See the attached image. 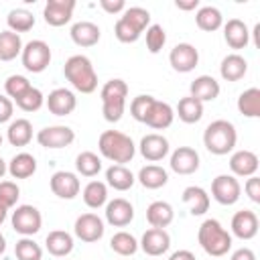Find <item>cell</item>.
Segmentation results:
<instances>
[{"label":"cell","mask_w":260,"mask_h":260,"mask_svg":"<svg viewBox=\"0 0 260 260\" xmlns=\"http://www.w3.org/2000/svg\"><path fill=\"white\" fill-rule=\"evenodd\" d=\"M12 230L22 238L35 236L43 225V215L35 205H18L12 211Z\"/></svg>","instance_id":"obj_7"},{"label":"cell","mask_w":260,"mask_h":260,"mask_svg":"<svg viewBox=\"0 0 260 260\" xmlns=\"http://www.w3.org/2000/svg\"><path fill=\"white\" fill-rule=\"evenodd\" d=\"M75 169L81 177H95L102 171V158L91 150H83L75 158Z\"/></svg>","instance_id":"obj_39"},{"label":"cell","mask_w":260,"mask_h":260,"mask_svg":"<svg viewBox=\"0 0 260 260\" xmlns=\"http://www.w3.org/2000/svg\"><path fill=\"white\" fill-rule=\"evenodd\" d=\"M175 6H177L179 10H195V8H199V0H189V2L177 0V2H175Z\"/></svg>","instance_id":"obj_54"},{"label":"cell","mask_w":260,"mask_h":260,"mask_svg":"<svg viewBox=\"0 0 260 260\" xmlns=\"http://www.w3.org/2000/svg\"><path fill=\"white\" fill-rule=\"evenodd\" d=\"M169 260H197V258H195V254L189 252V250H177V252L171 254Z\"/></svg>","instance_id":"obj_53"},{"label":"cell","mask_w":260,"mask_h":260,"mask_svg":"<svg viewBox=\"0 0 260 260\" xmlns=\"http://www.w3.org/2000/svg\"><path fill=\"white\" fill-rule=\"evenodd\" d=\"M18 197H20V189L14 181H0V205L10 209L16 205Z\"/></svg>","instance_id":"obj_47"},{"label":"cell","mask_w":260,"mask_h":260,"mask_svg":"<svg viewBox=\"0 0 260 260\" xmlns=\"http://www.w3.org/2000/svg\"><path fill=\"white\" fill-rule=\"evenodd\" d=\"M169 165L177 175H193L199 169V152L191 146H179L173 150Z\"/></svg>","instance_id":"obj_16"},{"label":"cell","mask_w":260,"mask_h":260,"mask_svg":"<svg viewBox=\"0 0 260 260\" xmlns=\"http://www.w3.org/2000/svg\"><path fill=\"white\" fill-rule=\"evenodd\" d=\"M138 183L144 187V189H160L167 185L169 181V173L158 167V165H146L138 171Z\"/></svg>","instance_id":"obj_31"},{"label":"cell","mask_w":260,"mask_h":260,"mask_svg":"<svg viewBox=\"0 0 260 260\" xmlns=\"http://www.w3.org/2000/svg\"><path fill=\"white\" fill-rule=\"evenodd\" d=\"M0 146H2V134H0Z\"/></svg>","instance_id":"obj_58"},{"label":"cell","mask_w":260,"mask_h":260,"mask_svg":"<svg viewBox=\"0 0 260 260\" xmlns=\"http://www.w3.org/2000/svg\"><path fill=\"white\" fill-rule=\"evenodd\" d=\"M258 167V156L252 150H236L230 156V171L234 177H252L256 175Z\"/></svg>","instance_id":"obj_21"},{"label":"cell","mask_w":260,"mask_h":260,"mask_svg":"<svg viewBox=\"0 0 260 260\" xmlns=\"http://www.w3.org/2000/svg\"><path fill=\"white\" fill-rule=\"evenodd\" d=\"M248 71V61L238 55V53H232V55H225L221 59V65H219V75L221 79L225 81H240Z\"/></svg>","instance_id":"obj_26"},{"label":"cell","mask_w":260,"mask_h":260,"mask_svg":"<svg viewBox=\"0 0 260 260\" xmlns=\"http://www.w3.org/2000/svg\"><path fill=\"white\" fill-rule=\"evenodd\" d=\"M73 232L75 236L81 240V242H98L106 228H104V219L98 215V213H81L77 219H75V225H73Z\"/></svg>","instance_id":"obj_10"},{"label":"cell","mask_w":260,"mask_h":260,"mask_svg":"<svg viewBox=\"0 0 260 260\" xmlns=\"http://www.w3.org/2000/svg\"><path fill=\"white\" fill-rule=\"evenodd\" d=\"M134 181H136V177L124 165H112L106 171V185H110L116 191H128L134 185Z\"/></svg>","instance_id":"obj_32"},{"label":"cell","mask_w":260,"mask_h":260,"mask_svg":"<svg viewBox=\"0 0 260 260\" xmlns=\"http://www.w3.org/2000/svg\"><path fill=\"white\" fill-rule=\"evenodd\" d=\"M197 240L201 244V248L213 256V258H219V256H225L230 250H232V234L213 217L205 219L201 225H199V232H197Z\"/></svg>","instance_id":"obj_3"},{"label":"cell","mask_w":260,"mask_h":260,"mask_svg":"<svg viewBox=\"0 0 260 260\" xmlns=\"http://www.w3.org/2000/svg\"><path fill=\"white\" fill-rule=\"evenodd\" d=\"M165 43H167V32H165V28H162L160 24H150V26L146 28V49H148V53L156 55V53L165 47Z\"/></svg>","instance_id":"obj_44"},{"label":"cell","mask_w":260,"mask_h":260,"mask_svg":"<svg viewBox=\"0 0 260 260\" xmlns=\"http://www.w3.org/2000/svg\"><path fill=\"white\" fill-rule=\"evenodd\" d=\"M20 59H22V67L26 71H30V73H43L49 67V63H51V47L45 41H41V39L28 41L22 47Z\"/></svg>","instance_id":"obj_6"},{"label":"cell","mask_w":260,"mask_h":260,"mask_svg":"<svg viewBox=\"0 0 260 260\" xmlns=\"http://www.w3.org/2000/svg\"><path fill=\"white\" fill-rule=\"evenodd\" d=\"M114 35H116V39L120 41V43H136L138 39H140V30L138 28H134L130 22H126L122 16L116 20V24H114Z\"/></svg>","instance_id":"obj_46"},{"label":"cell","mask_w":260,"mask_h":260,"mask_svg":"<svg viewBox=\"0 0 260 260\" xmlns=\"http://www.w3.org/2000/svg\"><path fill=\"white\" fill-rule=\"evenodd\" d=\"M138 248H142V252L148 254V256H162L171 248V236H169L167 230L150 228L142 234V240L138 242Z\"/></svg>","instance_id":"obj_14"},{"label":"cell","mask_w":260,"mask_h":260,"mask_svg":"<svg viewBox=\"0 0 260 260\" xmlns=\"http://www.w3.org/2000/svg\"><path fill=\"white\" fill-rule=\"evenodd\" d=\"M30 81L24 77V75H10L6 81H4V89H6V95L14 102L18 100L26 89H30Z\"/></svg>","instance_id":"obj_45"},{"label":"cell","mask_w":260,"mask_h":260,"mask_svg":"<svg viewBox=\"0 0 260 260\" xmlns=\"http://www.w3.org/2000/svg\"><path fill=\"white\" fill-rule=\"evenodd\" d=\"M238 112L246 118H258L260 116V89L248 87L238 98Z\"/></svg>","instance_id":"obj_36"},{"label":"cell","mask_w":260,"mask_h":260,"mask_svg":"<svg viewBox=\"0 0 260 260\" xmlns=\"http://www.w3.org/2000/svg\"><path fill=\"white\" fill-rule=\"evenodd\" d=\"M14 104H16L22 112H37V110L43 108V104H45V95H43L41 89L30 87V89H26L18 100H14Z\"/></svg>","instance_id":"obj_43"},{"label":"cell","mask_w":260,"mask_h":260,"mask_svg":"<svg viewBox=\"0 0 260 260\" xmlns=\"http://www.w3.org/2000/svg\"><path fill=\"white\" fill-rule=\"evenodd\" d=\"M195 22H197V26L201 30L213 32L223 24V16L215 6H201L197 10V14H195Z\"/></svg>","instance_id":"obj_38"},{"label":"cell","mask_w":260,"mask_h":260,"mask_svg":"<svg viewBox=\"0 0 260 260\" xmlns=\"http://www.w3.org/2000/svg\"><path fill=\"white\" fill-rule=\"evenodd\" d=\"M223 39L228 43L230 49H246L248 43H250V30L246 26L244 20L240 18H230L225 24H223Z\"/></svg>","instance_id":"obj_22"},{"label":"cell","mask_w":260,"mask_h":260,"mask_svg":"<svg viewBox=\"0 0 260 260\" xmlns=\"http://www.w3.org/2000/svg\"><path fill=\"white\" fill-rule=\"evenodd\" d=\"M169 63L179 73H189L199 63V51L191 43H179L169 53Z\"/></svg>","instance_id":"obj_9"},{"label":"cell","mask_w":260,"mask_h":260,"mask_svg":"<svg viewBox=\"0 0 260 260\" xmlns=\"http://www.w3.org/2000/svg\"><path fill=\"white\" fill-rule=\"evenodd\" d=\"M45 246L51 256L55 258H65L73 250V236L65 230H53L45 238Z\"/></svg>","instance_id":"obj_25"},{"label":"cell","mask_w":260,"mask_h":260,"mask_svg":"<svg viewBox=\"0 0 260 260\" xmlns=\"http://www.w3.org/2000/svg\"><path fill=\"white\" fill-rule=\"evenodd\" d=\"M242 195V185L234 175H217L211 181V197L219 205H234Z\"/></svg>","instance_id":"obj_8"},{"label":"cell","mask_w":260,"mask_h":260,"mask_svg":"<svg viewBox=\"0 0 260 260\" xmlns=\"http://www.w3.org/2000/svg\"><path fill=\"white\" fill-rule=\"evenodd\" d=\"M75 140V132L69 126H47L37 132V142L45 148H65Z\"/></svg>","instance_id":"obj_11"},{"label":"cell","mask_w":260,"mask_h":260,"mask_svg":"<svg viewBox=\"0 0 260 260\" xmlns=\"http://www.w3.org/2000/svg\"><path fill=\"white\" fill-rule=\"evenodd\" d=\"M71 35V41L77 45V47H93L100 37H102V30L95 22H89V20H81V22H75L69 30Z\"/></svg>","instance_id":"obj_24"},{"label":"cell","mask_w":260,"mask_h":260,"mask_svg":"<svg viewBox=\"0 0 260 260\" xmlns=\"http://www.w3.org/2000/svg\"><path fill=\"white\" fill-rule=\"evenodd\" d=\"M183 203L189 205V213L191 215H203L209 209V195L203 187H185L183 189Z\"/></svg>","instance_id":"obj_28"},{"label":"cell","mask_w":260,"mask_h":260,"mask_svg":"<svg viewBox=\"0 0 260 260\" xmlns=\"http://www.w3.org/2000/svg\"><path fill=\"white\" fill-rule=\"evenodd\" d=\"M6 171H8V167H6V162L2 160V156H0V179L6 175Z\"/></svg>","instance_id":"obj_56"},{"label":"cell","mask_w":260,"mask_h":260,"mask_svg":"<svg viewBox=\"0 0 260 260\" xmlns=\"http://www.w3.org/2000/svg\"><path fill=\"white\" fill-rule=\"evenodd\" d=\"M63 75L81 93H93L98 87V73L85 55H71L63 65Z\"/></svg>","instance_id":"obj_2"},{"label":"cell","mask_w":260,"mask_h":260,"mask_svg":"<svg viewBox=\"0 0 260 260\" xmlns=\"http://www.w3.org/2000/svg\"><path fill=\"white\" fill-rule=\"evenodd\" d=\"M8 173L12 179H28L37 173V158L30 152H18L8 162Z\"/></svg>","instance_id":"obj_29"},{"label":"cell","mask_w":260,"mask_h":260,"mask_svg":"<svg viewBox=\"0 0 260 260\" xmlns=\"http://www.w3.org/2000/svg\"><path fill=\"white\" fill-rule=\"evenodd\" d=\"M6 217H8V209L4 205H0V225L6 221Z\"/></svg>","instance_id":"obj_55"},{"label":"cell","mask_w":260,"mask_h":260,"mask_svg":"<svg viewBox=\"0 0 260 260\" xmlns=\"http://www.w3.org/2000/svg\"><path fill=\"white\" fill-rule=\"evenodd\" d=\"M177 116L185 124H195L203 118V104L199 100L191 98V95L181 98L179 104H177Z\"/></svg>","instance_id":"obj_33"},{"label":"cell","mask_w":260,"mask_h":260,"mask_svg":"<svg viewBox=\"0 0 260 260\" xmlns=\"http://www.w3.org/2000/svg\"><path fill=\"white\" fill-rule=\"evenodd\" d=\"M22 41L20 35L12 30H0V61H12L22 53Z\"/></svg>","instance_id":"obj_34"},{"label":"cell","mask_w":260,"mask_h":260,"mask_svg":"<svg viewBox=\"0 0 260 260\" xmlns=\"http://www.w3.org/2000/svg\"><path fill=\"white\" fill-rule=\"evenodd\" d=\"M49 185H51L53 195H57L59 199H73V197L79 195V189H81V183H79L77 175L71 173V171H57V173H53Z\"/></svg>","instance_id":"obj_13"},{"label":"cell","mask_w":260,"mask_h":260,"mask_svg":"<svg viewBox=\"0 0 260 260\" xmlns=\"http://www.w3.org/2000/svg\"><path fill=\"white\" fill-rule=\"evenodd\" d=\"M173 120H175V110L167 102H160V100L154 98V102L148 108L142 124H146V126H150L154 130H165V128H169L173 124Z\"/></svg>","instance_id":"obj_18"},{"label":"cell","mask_w":260,"mask_h":260,"mask_svg":"<svg viewBox=\"0 0 260 260\" xmlns=\"http://www.w3.org/2000/svg\"><path fill=\"white\" fill-rule=\"evenodd\" d=\"M138 148H140V154H142L146 160L158 162V160H162V158L169 154V140H167L162 134L152 132V134L142 136Z\"/></svg>","instance_id":"obj_19"},{"label":"cell","mask_w":260,"mask_h":260,"mask_svg":"<svg viewBox=\"0 0 260 260\" xmlns=\"http://www.w3.org/2000/svg\"><path fill=\"white\" fill-rule=\"evenodd\" d=\"M6 24H8V30H12L16 35L18 32H28L35 26V16L26 8H14L6 16Z\"/></svg>","instance_id":"obj_37"},{"label":"cell","mask_w":260,"mask_h":260,"mask_svg":"<svg viewBox=\"0 0 260 260\" xmlns=\"http://www.w3.org/2000/svg\"><path fill=\"white\" fill-rule=\"evenodd\" d=\"M232 234L240 240H252L258 234V215L250 209H242L232 217Z\"/></svg>","instance_id":"obj_20"},{"label":"cell","mask_w":260,"mask_h":260,"mask_svg":"<svg viewBox=\"0 0 260 260\" xmlns=\"http://www.w3.org/2000/svg\"><path fill=\"white\" fill-rule=\"evenodd\" d=\"M102 98V114L108 122H118L126 110L128 83L124 79H110L100 91Z\"/></svg>","instance_id":"obj_5"},{"label":"cell","mask_w":260,"mask_h":260,"mask_svg":"<svg viewBox=\"0 0 260 260\" xmlns=\"http://www.w3.org/2000/svg\"><path fill=\"white\" fill-rule=\"evenodd\" d=\"M45 104H47L51 114H55V116H69L75 110V106H77V98H75V93L71 89L57 87V89H53L45 98Z\"/></svg>","instance_id":"obj_15"},{"label":"cell","mask_w":260,"mask_h":260,"mask_svg":"<svg viewBox=\"0 0 260 260\" xmlns=\"http://www.w3.org/2000/svg\"><path fill=\"white\" fill-rule=\"evenodd\" d=\"M6 138L12 146H26L32 140V124L26 118H16L8 124Z\"/></svg>","instance_id":"obj_30"},{"label":"cell","mask_w":260,"mask_h":260,"mask_svg":"<svg viewBox=\"0 0 260 260\" xmlns=\"http://www.w3.org/2000/svg\"><path fill=\"white\" fill-rule=\"evenodd\" d=\"M152 102H154V98L148 95V93L136 95V98L130 102V114H132V118H134L136 122H144V116H146L148 108L152 106Z\"/></svg>","instance_id":"obj_48"},{"label":"cell","mask_w":260,"mask_h":260,"mask_svg":"<svg viewBox=\"0 0 260 260\" xmlns=\"http://www.w3.org/2000/svg\"><path fill=\"white\" fill-rule=\"evenodd\" d=\"M75 10V0H47L43 8V18L49 26H63L71 20Z\"/></svg>","instance_id":"obj_12"},{"label":"cell","mask_w":260,"mask_h":260,"mask_svg":"<svg viewBox=\"0 0 260 260\" xmlns=\"http://www.w3.org/2000/svg\"><path fill=\"white\" fill-rule=\"evenodd\" d=\"M110 248L120 256H132L138 250V240L128 232H116L110 240Z\"/></svg>","instance_id":"obj_40"},{"label":"cell","mask_w":260,"mask_h":260,"mask_svg":"<svg viewBox=\"0 0 260 260\" xmlns=\"http://www.w3.org/2000/svg\"><path fill=\"white\" fill-rule=\"evenodd\" d=\"M98 148H100V154L112 160L114 165L130 162L136 154V146L132 138L118 130H104L98 138Z\"/></svg>","instance_id":"obj_1"},{"label":"cell","mask_w":260,"mask_h":260,"mask_svg":"<svg viewBox=\"0 0 260 260\" xmlns=\"http://www.w3.org/2000/svg\"><path fill=\"white\" fill-rule=\"evenodd\" d=\"M4 250H6V238L0 234V254H4Z\"/></svg>","instance_id":"obj_57"},{"label":"cell","mask_w":260,"mask_h":260,"mask_svg":"<svg viewBox=\"0 0 260 260\" xmlns=\"http://www.w3.org/2000/svg\"><path fill=\"white\" fill-rule=\"evenodd\" d=\"M238 142L236 126L228 120H213L203 132V144L211 154L223 156L234 150Z\"/></svg>","instance_id":"obj_4"},{"label":"cell","mask_w":260,"mask_h":260,"mask_svg":"<svg viewBox=\"0 0 260 260\" xmlns=\"http://www.w3.org/2000/svg\"><path fill=\"white\" fill-rule=\"evenodd\" d=\"M100 6L108 12V14H118L126 10V2L124 0H100Z\"/></svg>","instance_id":"obj_51"},{"label":"cell","mask_w":260,"mask_h":260,"mask_svg":"<svg viewBox=\"0 0 260 260\" xmlns=\"http://www.w3.org/2000/svg\"><path fill=\"white\" fill-rule=\"evenodd\" d=\"M12 112H14V102L6 95H0V124L8 122L12 118Z\"/></svg>","instance_id":"obj_50"},{"label":"cell","mask_w":260,"mask_h":260,"mask_svg":"<svg viewBox=\"0 0 260 260\" xmlns=\"http://www.w3.org/2000/svg\"><path fill=\"white\" fill-rule=\"evenodd\" d=\"M122 18L126 22H130L134 28H138L140 32H144L148 26H150V12L146 8H140V6H130L122 12Z\"/></svg>","instance_id":"obj_42"},{"label":"cell","mask_w":260,"mask_h":260,"mask_svg":"<svg viewBox=\"0 0 260 260\" xmlns=\"http://www.w3.org/2000/svg\"><path fill=\"white\" fill-rule=\"evenodd\" d=\"M14 254H16L18 260H41L43 258V248L32 238H20L14 246Z\"/></svg>","instance_id":"obj_41"},{"label":"cell","mask_w":260,"mask_h":260,"mask_svg":"<svg viewBox=\"0 0 260 260\" xmlns=\"http://www.w3.org/2000/svg\"><path fill=\"white\" fill-rule=\"evenodd\" d=\"M189 91H191L189 95L199 100L201 104L203 102H213L219 95V81L215 77H211V75H199V77H195L191 81Z\"/></svg>","instance_id":"obj_23"},{"label":"cell","mask_w":260,"mask_h":260,"mask_svg":"<svg viewBox=\"0 0 260 260\" xmlns=\"http://www.w3.org/2000/svg\"><path fill=\"white\" fill-rule=\"evenodd\" d=\"M244 189H246V195H248L254 203H260V179H258L256 175L248 177V181H246Z\"/></svg>","instance_id":"obj_49"},{"label":"cell","mask_w":260,"mask_h":260,"mask_svg":"<svg viewBox=\"0 0 260 260\" xmlns=\"http://www.w3.org/2000/svg\"><path fill=\"white\" fill-rule=\"evenodd\" d=\"M230 260H256V254L250 248H240L230 256Z\"/></svg>","instance_id":"obj_52"},{"label":"cell","mask_w":260,"mask_h":260,"mask_svg":"<svg viewBox=\"0 0 260 260\" xmlns=\"http://www.w3.org/2000/svg\"><path fill=\"white\" fill-rule=\"evenodd\" d=\"M173 219H175V211L167 201H152L146 207V221L150 223V228L165 230L167 225L173 223Z\"/></svg>","instance_id":"obj_27"},{"label":"cell","mask_w":260,"mask_h":260,"mask_svg":"<svg viewBox=\"0 0 260 260\" xmlns=\"http://www.w3.org/2000/svg\"><path fill=\"white\" fill-rule=\"evenodd\" d=\"M134 219V207L130 201L116 197L106 203V221L114 228H124Z\"/></svg>","instance_id":"obj_17"},{"label":"cell","mask_w":260,"mask_h":260,"mask_svg":"<svg viewBox=\"0 0 260 260\" xmlns=\"http://www.w3.org/2000/svg\"><path fill=\"white\" fill-rule=\"evenodd\" d=\"M83 203L91 209H100L108 203V185L104 181H89L83 187Z\"/></svg>","instance_id":"obj_35"}]
</instances>
